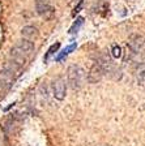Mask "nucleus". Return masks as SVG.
Masks as SVG:
<instances>
[{
	"label": "nucleus",
	"mask_w": 145,
	"mask_h": 146,
	"mask_svg": "<svg viewBox=\"0 0 145 146\" xmlns=\"http://www.w3.org/2000/svg\"><path fill=\"white\" fill-rule=\"evenodd\" d=\"M86 80V74H85V70L81 67L72 64L68 67L67 69V81H68V85L71 86V89L73 90H79L84 86V82Z\"/></svg>",
	"instance_id": "f257e3e1"
},
{
	"label": "nucleus",
	"mask_w": 145,
	"mask_h": 146,
	"mask_svg": "<svg viewBox=\"0 0 145 146\" xmlns=\"http://www.w3.org/2000/svg\"><path fill=\"white\" fill-rule=\"evenodd\" d=\"M145 46V38L139 34H132L128 38L127 42V50H128V60L133 61L137 55L141 54L142 48Z\"/></svg>",
	"instance_id": "f03ea898"
},
{
	"label": "nucleus",
	"mask_w": 145,
	"mask_h": 146,
	"mask_svg": "<svg viewBox=\"0 0 145 146\" xmlns=\"http://www.w3.org/2000/svg\"><path fill=\"white\" fill-rule=\"evenodd\" d=\"M35 9H37V13L41 17L46 18V20H50L55 13L54 7L50 5L46 0H35Z\"/></svg>",
	"instance_id": "7ed1b4c3"
},
{
	"label": "nucleus",
	"mask_w": 145,
	"mask_h": 146,
	"mask_svg": "<svg viewBox=\"0 0 145 146\" xmlns=\"http://www.w3.org/2000/svg\"><path fill=\"white\" fill-rule=\"evenodd\" d=\"M52 93L54 97L57 100H63L65 98L67 94V85H65V80L63 77H57L54 82H52Z\"/></svg>",
	"instance_id": "20e7f679"
},
{
	"label": "nucleus",
	"mask_w": 145,
	"mask_h": 146,
	"mask_svg": "<svg viewBox=\"0 0 145 146\" xmlns=\"http://www.w3.org/2000/svg\"><path fill=\"white\" fill-rule=\"evenodd\" d=\"M105 76V70H103V68L101 67L100 64L94 63L93 65L90 67V69H89V73H88V82H90V84H97V82H100L101 80H102V77Z\"/></svg>",
	"instance_id": "39448f33"
},
{
	"label": "nucleus",
	"mask_w": 145,
	"mask_h": 146,
	"mask_svg": "<svg viewBox=\"0 0 145 146\" xmlns=\"http://www.w3.org/2000/svg\"><path fill=\"white\" fill-rule=\"evenodd\" d=\"M8 61L13 63L15 65H17L18 68H22L25 65V63H26V56H25L21 51H18L16 47H13V48L11 50V54H9V60Z\"/></svg>",
	"instance_id": "423d86ee"
},
{
	"label": "nucleus",
	"mask_w": 145,
	"mask_h": 146,
	"mask_svg": "<svg viewBox=\"0 0 145 146\" xmlns=\"http://www.w3.org/2000/svg\"><path fill=\"white\" fill-rule=\"evenodd\" d=\"M15 47L18 50V51H21L22 54L25 55V56H30V55L34 52V43L30 42L29 39H21V40H18L17 44H16Z\"/></svg>",
	"instance_id": "0eeeda50"
},
{
	"label": "nucleus",
	"mask_w": 145,
	"mask_h": 146,
	"mask_svg": "<svg viewBox=\"0 0 145 146\" xmlns=\"http://www.w3.org/2000/svg\"><path fill=\"white\" fill-rule=\"evenodd\" d=\"M21 34L26 39H31V38H37L38 36V29L34 26H25L22 27Z\"/></svg>",
	"instance_id": "6e6552de"
},
{
	"label": "nucleus",
	"mask_w": 145,
	"mask_h": 146,
	"mask_svg": "<svg viewBox=\"0 0 145 146\" xmlns=\"http://www.w3.org/2000/svg\"><path fill=\"white\" fill-rule=\"evenodd\" d=\"M136 80H137V84H139L140 86L145 88V65H144V64H140V65H137Z\"/></svg>",
	"instance_id": "1a4fd4ad"
},
{
	"label": "nucleus",
	"mask_w": 145,
	"mask_h": 146,
	"mask_svg": "<svg viewBox=\"0 0 145 146\" xmlns=\"http://www.w3.org/2000/svg\"><path fill=\"white\" fill-rule=\"evenodd\" d=\"M76 47H77V43H76V42H73L72 44H71V46H68V47H67V48L64 50V51H61L60 54L57 55V56H56V61H61L64 58H67V56H68V55H69L71 52H72L73 50L76 48Z\"/></svg>",
	"instance_id": "9d476101"
},
{
	"label": "nucleus",
	"mask_w": 145,
	"mask_h": 146,
	"mask_svg": "<svg viewBox=\"0 0 145 146\" xmlns=\"http://www.w3.org/2000/svg\"><path fill=\"white\" fill-rule=\"evenodd\" d=\"M82 24H84V18H82V17H79L75 22H73L72 26H71V29H69V34H75V33H77V31H79V29L81 27V25H82Z\"/></svg>",
	"instance_id": "9b49d317"
},
{
	"label": "nucleus",
	"mask_w": 145,
	"mask_h": 146,
	"mask_svg": "<svg viewBox=\"0 0 145 146\" xmlns=\"http://www.w3.org/2000/svg\"><path fill=\"white\" fill-rule=\"evenodd\" d=\"M59 47H60V43H55V44H52L50 48H48V51H47V54H46V56H45V61H48V59H50V56L51 55H54L55 52L59 50Z\"/></svg>",
	"instance_id": "f8f14e48"
},
{
	"label": "nucleus",
	"mask_w": 145,
	"mask_h": 146,
	"mask_svg": "<svg viewBox=\"0 0 145 146\" xmlns=\"http://www.w3.org/2000/svg\"><path fill=\"white\" fill-rule=\"evenodd\" d=\"M111 55H112V58H115V59L120 58V56H122V48H120V46L112 44V47H111Z\"/></svg>",
	"instance_id": "ddd939ff"
}]
</instances>
